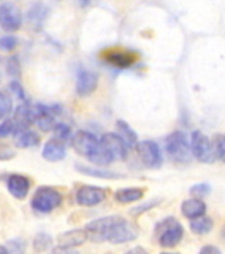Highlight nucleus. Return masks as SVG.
<instances>
[{
    "label": "nucleus",
    "mask_w": 225,
    "mask_h": 254,
    "mask_svg": "<svg viewBox=\"0 0 225 254\" xmlns=\"http://www.w3.org/2000/svg\"><path fill=\"white\" fill-rule=\"evenodd\" d=\"M85 229L87 230L89 240L97 244L109 242L111 245H119L133 242L139 237L138 226L118 214L95 218L86 224Z\"/></svg>",
    "instance_id": "f257e3e1"
},
{
    "label": "nucleus",
    "mask_w": 225,
    "mask_h": 254,
    "mask_svg": "<svg viewBox=\"0 0 225 254\" xmlns=\"http://www.w3.org/2000/svg\"><path fill=\"white\" fill-rule=\"evenodd\" d=\"M154 234L160 248L172 249L182 242L184 237V228L176 218L168 216L155 225Z\"/></svg>",
    "instance_id": "f03ea898"
},
{
    "label": "nucleus",
    "mask_w": 225,
    "mask_h": 254,
    "mask_svg": "<svg viewBox=\"0 0 225 254\" xmlns=\"http://www.w3.org/2000/svg\"><path fill=\"white\" fill-rule=\"evenodd\" d=\"M166 152L168 158L179 164H187L194 158L191 150V142L187 134L182 130L172 131L166 138Z\"/></svg>",
    "instance_id": "7ed1b4c3"
},
{
    "label": "nucleus",
    "mask_w": 225,
    "mask_h": 254,
    "mask_svg": "<svg viewBox=\"0 0 225 254\" xmlns=\"http://www.w3.org/2000/svg\"><path fill=\"white\" fill-rule=\"evenodd\" d=\"M63 202V194L53 187H40L37 188L31 200L32 209L37 213H51L59 208Z\"/></svg>",
    "instance_id": "20e7f679"
},
{
    "label": "nucleus",
    "mask_w": 225,
    "mask_h": 254,
    "mask_svg": "<svg viewBox=\"0 0 225 254\" xmlns=\"http://www.w3.org/2000/svg\"><path fill=\"white\" fill-rule=\"evenodd\" d=\"M72 146L78 155L86 158L89 162L97 156L101 151V139L97 138L93 132L86 130H78L72 138Z\"/></svg>",
    "instance_id": "39448f33"
},
{
    "label": "nucleus",
    "mask_w": 225,
    "mask_h": 254,
    "mask_svg": "<svg viewBox=\"0 0 225 254\" xmlns=\"http://www.w3.org/2000/svg\"><path fill=\"white\" fill-rule=\"evenodd\" d=\"M190 142L192 155L198 162L211 164L218 159L215 152L214 142L200 130H195L191 134Z\"/></svg>",
    "instance_id": "423d86ee"
},
{
    "label": "nucleus",
    "mask_w": 225,
    "mask_h": 254,
    "mask_svg": "<svg viewBox=\"0 0 225 254\" xmlns=\"http://www.w3.org/2000/svg\"><path fill=\"white\" fill-rule=\"evenodd\" d=\"M101 59L106 65L117 69H129L139 61L137 52L127 51L125 48H109L101 52Z\"/></svg>",
    "instance_id": "0eeeda50"
},
{
    "label": "nucleus",
    "mask_w": 225,
    "mask_h": 254,
    "mask_svg": "<svg viewBox=\"0 0 225 254\" xmlns=\"http://www.w3.org/2000/svg\"><path fill=\"white\" fill-rule=\"evenodd\" d=\"M138 158L143 166L149 170H158L163 164V154L155 140H139L135 146Z\"/></svg>",
    "instance_id": "6e6552de"
},
{
    "label": "nucleus",
    "mask_w": 225,
    "mask_h": 254,
    "mask_svg": "<svg viewBox=\"0 0 225 254\" xmlns=\"http://www.w3.org/2000/svg\"><path fill=\"white\" fill-rule=\"evenodd\" d=\"M63 113V107L60 105H44V103H36L33 105V117H35V125L44 132L53 131L57 125L56 118Z\"/></svg>",
    "instance_id": "1a4fd4ad"
},
{
    "label": "nucleus",
    "mask_w": 225,
    "mask_h": 254,
    "mask_svg": "<svg viewBox=\"0 0 225 254\" xmlns=\"http://www.w3.org/2000/svg\"><path fill=\"white\" fill-rule=\"evenodd\" d=\"M107 197L106 188L97 186H81L75 190V201L81 206H97Z\"/></svg>",
    "instance_id": "9d476101"
},
{
    "label": "nucleus",
    "mask_w": 225,
    "mask_h": 254,
    "mask_svg": "<svg viewBox=\"0 0 225 254\" xmlns=\"http://www.w3.org/2000/svg\"><path fill=\"white\" fill-rule=\"evenodd\" d=\"M23 24V15L19 7L11 1L0 4V25L5 32L19 31Z\"/></svg>",
    "instance_id": "9b49d317"
},
{
    "label": "nucleus",
    "mask_w": 225,
    "mask_h": 254,
    "mask_svg": "<svg viewBox=\"0 0 225 254\" xmlns=\"http://www.w3.org/2000/svg\"><path fill=\"white\" fill-rule=\"evenodd\" d=\"M101 144L115 160H126L130 147L118 132H107L101 136Z\"/></svg>",
    "instance_id": "f8f14e48"
},
{
    "label": "nucleus",
    "mask_w": 225,
    "mask_h": 254,
    "mask_svg": "<svg viewBox=\"0 0 225 254\" xmlns=\"http://www.w3.org/2000/svg\"><path fill=\"white\" fill-rule=\"evenodd\" d=\"M99 77L97 73L87 69H78L75 75V91L79 97H87L94 93L98 86Z\"/></svg>",
    "instance_id": "ddd939ff"
},
{
    "label": "nucleus",
    "mask_w": 225,
    "mask_h": 254,
    "mask_svg": "<svg viewBox=\"0 0 225 254\" xmlns=\"http://www.w3.org/2000/svg\"><path fill=\"white\" fill-rule=\"evenodd\" d=\"M48 16H49V7L45 3L36 1L28 9L27 15H25V20H27L28 27L31 28L32 31L39 32L44 27Z\"/></svg>",
    "instance_id": "4468645a"
},
{
    "label": "nucleus",
    "mask_w": 225,
    "mask_h": 254,
    "mask_svg": "<svg viewBox=\"0 0 225 254\" xmlns=\"http://www.w3.org/2000/svg\"><path fill=\"white\" fill-rule=\"evenodd\" d=\"M7 190L8 192L17 200H23L28 196V192L31 190V180L20 174H12L7 178Z\"/></svg>",
    "instance_id": "2eb2a0df"
},
{
    "label": "nucleus",
    "mask_w": 225,
    "mask_h": 254,
    "mask_svg": "<svg viewBox=\"0 0 225 254\" xmlns=\"http://www.w3.org/2000/svg\"><path fill=\"white\" fill-rule=\"evenodd\" d=\"M75 167L77 172L85 175V176H89V178L103 179V180H118V179L125 178V175L121 174V172L106 170V168H103L101 166H86V164L77 163Z\"/></svg>",
    "instance_id": "dca6fc26"
},
{
    "label": "nucleus",
    "mask_w": 225,
    "mask_h": 254,
    "mask_svg": "<svg viewBox=\"0 0 225 254\" xmlns=\"http://www.w3.org/2000/svg\"><path fill=\"white\" fill-rule=\"evenodd\" d=\"M87 240H89V234H87V230L85 228L83 229H72L59 234L57 244L61 248L73 249L75 246L83 245Z\"/></svg>",
    "instance_id": "f3484780"
},
{
    "label": "nucleus",
    "mask_w": 225,
    "mask_h": 254,
    "mask_svg": "<svg viewBox=\"0 0 225 254\" xmlns=\"http://www.w3.org/2000/svg\"><path fill=\"white\" fill-rule=\"evenodd\" d=\"M43 158L47 160V162L56 163L61 162L67 156V146H65V142L60 140V139H51L48 140L43 147Z\"/></svg>",
    "instance_id": "a211bd4d"
},
{
    "label": "nucleus",
    "mask_w": 225,
    "mask_h": 254,
    "mask_svg": "<svg viewBox=\"0 0 225 254\" xmlns=\"http://www.w3.org/2000/svg\"><path fill=\"white\" fill-rule=\"evenodd\" d=\"M182 214L188 220H194V218L202 217L207 212V204L203 201V198L192 197L187 198L182 202L180 205Z\"/></svg>",
    "instance_id": "6ab92c4d"
},
{
    "label": "nucleus",
    "mask_w": 225,
    "mask_h": 254,
    "mask_svg": "<svg viewBox=\"0 0 225 254\" xmlns=\"http://www.w3.org/2000/svg\"><path fill=\"white\" fill-rule=\"evenodd\" d=\"M146 188L142 187H126L115 190L114 200L119 204H131V202L141 201L145 197Z\"/></svg>",
    "instance_id": "aec40b11"
},
{
    "label": "nucleus",
    "mask_w": 225,
    "mask_h": 254,
    "mask_svg": "<svg viewBox=\"0 0 225 254\" xmlns=\"http://www.w3.org/2000/svg\"><path fill=\"white\" fill-rule=\"evenodd\" d=\"M16 146L19 148H31V147H37L40 144V136L37 132L29 130L28 127L21 128L17 131L15 135Z\"/></svg>",
    "instance_id": "412c9836"
},
{
    "label": "nucleus",
    "mask_w": 225,
    "mask_h": 254,
    "mask_svg": "<svg viewBox=\"0 0 225 254\" xmlns=\"http://www.w3.org/2000/svg\"><path fill=\"white\" fill-rule=\"evenodd\" d=\"M115 127H117V132H118L121 136L123 138V140L129 144V147H135L138 140V134L135 132L134 128L126 122V121H122L119 119L115 122Z\"/></svg>",
    "instance_id": "4be33fe9"
},
{
    "label": "nucleus",
    "mask_w": 225,
    "mask_h": 254,
    "mask_svg": "<svg viewBox=\"0 0 225 254\" xmlns=\"http://www.w3.org/2000/svg\"><path fill=\"white\" fill-rule=\"evenodd\" d=\"M214 218L208 217V216H202V217L194 218L190 222V229L192 233L198 234V236H204V234L210 233L211 230L214 229Z\"/></svg>",
    "instance_id": "5701e85b"
},
{
    "label": "nucleus",
    "mask_w": 225,
    "mask_h": 254,
    "mask_svg": "<svg viewBox=\"0 0 225 254\" xmlns=\"http://www.w3.org/2000/svg\"><path fill=\"white\" fill-rule=\"evenodd\" d=\"M33 250L37 252V253H43V252H48V250L52 249V245H53V238L52 236H49L48 233H37L33 238Z\"/></svg>",
    "instance_id": "b1692460"
},
{
    "label": "nucleus",
    "mask_w": 225,
    "mask_h": 254,
    "mask_svg": "<svg viewBox=\"0 0 225 254\" xmlns=\"http://www.w3.org/2000/svg\"><path fill=\"white\" fill-rule=\"evenodd\" d=\"M162 202L160 198H151V200H147V201L139 202L138 205L134 206V208H131L130 209V214L131 216H141V214L146 213V212H150L151 209H154L155 206H158L159 204Z\"/></svg>",
    "instance_id": "393cba45"
},
{
    "label": "nucleus",
    "mask_w": 225,
    "mask_h": 254,
    "mask_svg": "<svg viewBox=\"0 0 225 254\" xmlns=\"http://www.w3.org/2000/svg\"><path fill=\"white\" fill-rule=\"evenodd\" d=\"M53 134L56 139H60L63 142L72 140L73 138V132H72V127L64 122H57V125L53 128Z\"/></svg>",
    "instance_id": "a878e982"
},
{
    "label": "nucleus",
    "mask_w": 225,
    "mask_h": 254,
    "mask_svg": "<svg viewBox=\"0 0 225 254\" xmlns=\"http://www.w3.org/2000/svg\"><path fill=\"white\" fill-rule=\"evenodd\" d=\"M19 130L20 128L17 123L15 122V119H4L3 122L0 123V139L16 135V132Z\"/></svg>",
    "instance_id": "bb28decb"
},
{
    "label": "nucleus",
    "mask_w": 225,
    "mask_h": 254,
    "mask_svg": "<svg viewBox=\"0 0 225 254\" xmlns=\"http://www.w3.org/2000/svg\"><path fill=\"white\" fill-rule=\"evenodd\" d=\"M211 190H212V187L208 183H198V184H195L190 188V194L191 196H194V197H199V198H204L206 196L211 193Z\"/></svg>",
    "instance_id": "cd10ccee"
},
{
    "label": "nucleus",
    "mask_w": 225,
    "mask_h": 254,
    "mask_svg": "<svg viewBox=\"0 0 225 254\" xmlns=\"http://www.w3.org/2000/svg\"><path fill=\"white\" fill-rule=\"evenodd\" d=\"M212 142H214L216 158H218L219 160H222V162L225 163V135L224 134L215 135V138Z\"/></svg>",
    "instance_id": "c85d7f7f"
},
{
    "label": "nucleus",
    "mask_w": 225,
    "mask_h": 254,
    "mask_svg": "<svg viewBox=\"0 0 225 254\" xmlns=\"http://www.w3.org/2000/svg\"><path fill=\"white\" fill-rule=\"evenodd\" d=\"M12 113V101L7 94L0 91V121L3 118H7Z\"/></svg>",
    "instance_id": "c756f323"
},
{
    "label": "nucleus",
    "mask_w": 225,
    "mask_h": 254,
    "mask_svg": "<svg viewBox=\"0 0 225 254\" xmlns=\"http://www.w3.org/2000/svg\"><path fill=\"white\" fill-rule=\"evenodd\" d=\"M5 246L9 250V253L20 254L24 253V250H25V241L21 237H15L11 238L9 241H7V245Z\"/></svg>",
    "instance_id": "7c9ffc66"
},
{
    "label": "nucleus",
    "mask_w": 225,
    "mask_h": 254,
    "mask_svg": "<svg viewBox=\"0 0 225 254\" xmlns=\"http://www.w3.org/2000/svg\"><path fill=\"white\" fill-rule=\"evenodd\" d=\"M17 44H19V40L16 39L15 36H3L0 37V51L12 52L17 47Z\"/></svg>",
    "instance_id": "2f4dec72"
},
{
    "label": "nucleus",
    "mask_w": 225,
    "mask_h": 254,
    "mask_svg": "<svg viewBox=\"0 0 225 254\" xmlns=\"http://www.w3.org/2000/svg\"><path fill=\"white\" fill-rule=\"evenodd\" d=\"M9 90H11L19 99L24 101V102H28V98L27 95H25V91H24V87L21 86V83H20L19 81H16V79L15 81H12V82L9 83Z\"/></svg>",
    "instance_id": "473e14b6"
},
{
    "label": "nucleus",
    "mask_w": 225,
    "mask_h": 254,
    "mask_svg": "<svg viewBox=\"0 0 225 254\" xmlns=\"http://www.w3.org/2000/svg\"><path fill=\"white\" fill-rule=\"evenodd\" d=\"M7 73L12 77H17L20 74V64H19V59L13 56V57H9L8 59V64H7Z\"/></svg>",
    "instance_id": "72a5a7b5"
},
{
    "label": "nucleus",
    "mask_w": 225,
    "mask_h": 254,
    "mask_svg": "<svg viewBox=\"0 0 225 254\" xmlns=\"http://www.w3.org/2000/svg\"><path fill=\"white\" fill-rule=\"evenodd\" d=\"M15 150L11 148L7 144H0V162H5V160H11L12 158H15Z\"/></svg>",
    "instance_id": "f704fd0d"
},
{
    "label": "nucleus",
    "mask_w": 225,
    "mask_h": 254,
    "mask_svg": "<svg viewBox=\"0 0 225 254\" xmlns=\"http://www.w3.org/2000/svg\"><path fill=\"white\" fill-rule=\"evenodd\" d=\"M200 253L202 254H220L222 253V249L215 245H206V246H203L202 249H200Z\"/></svg>",
    "instance_id": "c9c22d12"
},
{
    "label": "nucleus",
    "mask_w": 225,
    "mask_h": 254,
    "mask_svg": "<svg viewBox=\"0 0 225 254\" xmlns=\"http://www.w3.org/2000/svg\"><path fill=\"white\" fill-rule=\"evenodd\" d=\"M77 3H78L79 7H82V8H86L89 4L91 3V0H77Z\"/></svg>",
    "instance_id": "e433bc0d"
},
{
    "label": "nucleus",
    "mask_w": 225,
    "mask_h": 254,
    "mask_svg": "<svg viewBox=\"0 0 225 254\" xmlns=\"http://www.w3.org/2000/svg\"><path fill=\"white\" fill-rule=\"evenodd\" d=\"M129 252H130V253H146V250L143 249V248H138V246L134 248V249H130Z\"/></svg>",
    "instance_id": "4c0bfd02"
},
{
    "label": "nucleus",
    "mask_w": 225,
    "mask_h": 254,
    "mask_svg": "<svg viewBox=\"0 0 225 254\" xmlns=\"http://www.w3.org/2000/svg\"><path fill=\"white\" fill-rule=\"evenodd\" d=\"M5 253H9V250H8L7 246L0 245V254H5Z\"/></svg>",
    "instance_id": "58836bf2"
},
{
    "label": "nucleus",
    "mask_w": 225,
    "mask_h": 254,
    "mask_svg": "<svg viewBox=\"0 0 225 254\" xmlns=\"http://www.w3.org/2000/svg\"><path fill=\"white\" fill-rule=\"evenodd\" d=\"M220 236H222V238H223V240H224V242H225V225L222 228V232H220Z\"/></svg>",
    "instance_id": "ea45409f"
}]
</instances>
